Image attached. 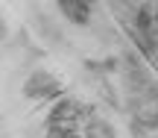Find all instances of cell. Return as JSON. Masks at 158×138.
I'll use <instances>...</instances> for the list:
<instances>
[{
	"label": "cell",
	"instance_id": "obj_3",
	"mask_svg": "<svg viewBox=\"0 0 158 138\" xmlns=\"http://www.w3.org/2000/svg\"><path fill=\"white\" fill-rule=\"evenodd\" d=\"M29 24H32V29L38 32V38L44 41V44H53V47H68V38H64L62 27H59V24L53 21L50 15H44L41 9H32V12H29Z\"/></svg>",
	"mask_w": 158,
	"mask_h": 138
},
{
	"label": "cell",
	"instance_id": "obj_1",
	"mask_svg": "<svg viewBox=\"0 0 158 138\" xmlns=\"http://www.w3.org/2000/svg\"><path fill=\"white\" fill-rule=\"evenodd\" d=\"M21 91H23V97L32 100V103H47V100L62 97V94H64V85H62V80H59L56 74H50L47 68H35V71H29V74H27Z\"/></svg>",
	"mask_w": 158,
	"mask_h": 138
},
{
	"label": "cell",
	"instance_id": "obj_4",
	"mask_svg": "<svg viewBox=\"0 0 158 138\" xmlns=\"http://www.w3.org/2000/svg\"><path fill=\"white\" fill-rule=\"evenodd\" d=\"M56 6H59V12H62V18L70 21L73 27H91V24H94L97 9L85 6L82 0H56Z\"/></svg>",
	"mask_w": 158,
	"mask_h": 138
},
{
	"label": "cell",
	"instance_id": "obj_9",
	"mask_svg": "<svg viewBox=\"0 0 158 138\" xmlns=\"http://www.w3.org/2000/svg\"><path fill=\"white\" fill-rule=\"evenodd\" d=\"M147 138H158V132H149V135H147Z\"/></svg>",
	"mask_w": 158,
	"mask_h": 138
},
{
	"label": "cell",
	"instance_id": "obj_6",
	"mask_svg": "<svg viewBox=\"0 0 158 138\" xmlns=\"http://www.w3.org/2000/svg\"><path fill=\"white\" fill-rule=\"evenodd\" d=\"M9 38V24H6V18H3V12H0V44Z\"/></svg>",
	"mask_w": 158,
	"mask_h": 138
},
{
	"label": "cell",
	"instance_id": "obj_8",
	"mask_svg": "<svg viewBox=\"0 0 158 138\" xmlns=\"http://www.w3.org/2000/svg\"><path fill=\"white\" fill-rule=\"evenodd\" d=\"M85 6H91V9H100V0H82Z\"/></svg>",
	"mask_w": 158,
	"mask_h": 138
},
{
	"label": "cell",
	"instance_id": "obj_5",
	"mask_svg": "<svg viewBox=\"0 0 158 138\" xmlns=\"http://www.w3.org/2000/svg\"><path fill=\"white\" fill-rule=\"evenodd\" d=\"M79 138H117V129L100 115H91L79 123Z\"/></svg>",
	"mask_w": 158,
	"mask_h": 138
},
{
	"label": "cell",
	"instance_id": "obj_7",
	"mask_svg": "<svg viewBox=\"0 0 158 138\" xmlns=\"http://www.w3.org/2000/svg\"><path fill=\"white\" fill-rule=\"evenodd\" d=\"M149 9H152V18H155V27H158V3H149Z\"/></svg>",
	"mask_w": 158,
	"mask_h": 138
},
{
	"label": "cell",
	"instance_id": "obj_2",
	"mask_svg": "<svg viewBox=\"0 0 158 138\" xmlns=\"http://www.w3.org/2000/svg\"><path fill=\"white\" fill-rule=\"evenodd\" d=\"M85 118H91V109H85V106L79 103L76 97H70V94H62V97L53 100L44 123H82Z\"/></svg>",
	"mask_w": 158,
	"mask_h": 138
}]
</instances>
